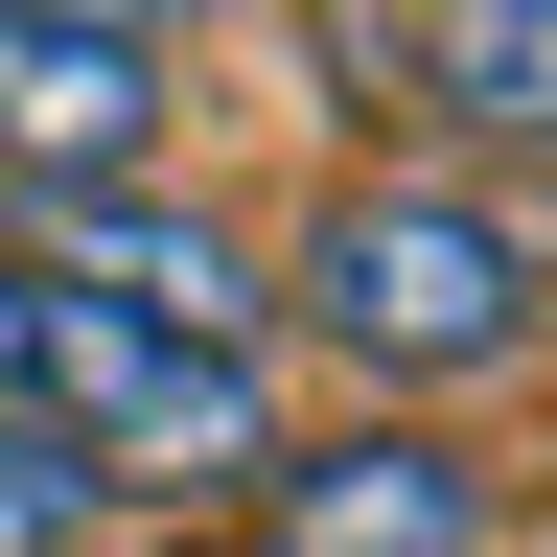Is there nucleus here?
Masks as SVG:
<instances>
[{
	"instance_id": "obj_6",
	"label": "nucleus",
	"mask_w": 557,
	"mask_h": 557,
	"mask_svg": "<svg viewBox=\"0 0 557 557\" xmlns=\"http://www.w3.org/2000/svg\"><path fill=\"white\" fill-rule=\"evenodd\" d=\"M395 70H418L465 139L557 163V0H418V24H395Z\"/></svg>"
},
{
	"instance_id": "obj_8",
	"label": "nucleus",
	"mask_w": 557,
	"mask_h": 557,
	"mask_svg": "<svg viewBox=\"0 0 557 557\" xmlns=\"http://www.w3.org/2000/svg\"><path fill=\"white\" fill-rule=\"evenodd\" d=\"M24 348H47V256L0 233V418H24Z\"/></svg>"
},
{
	"instance_id": "obj_4",
	"label": "nucleus",
	"mask_w": 557,
	"mask_h": 557,
	"mask_svg": "<svg viewBox=\"0 0 557 557\" xmlns=\"http://www.w3.org/2000/svg\"><path fill=\"white\" fill-rule=\"evenodd\" d=\"M163 163V47L116 24H0V186L70 209V186H139Z\"/></svg>"
},
{
	"instance_id": "obj_7",
	"label": "nucleus",
	"mask_w": 557,
	"mask_h": 557,
	"mask_svg": "<svg viewBox=\"0 0 557 557\" xmlns=\"http://www.w3.org/2000/svg\"><path fill=\"white\" fill-rule=\"evenodd\" d=\"M94 511H116V487L70 465L47 418H0V557H94Z\"/></svg>"
},
{
	"instance_id": "obj_2",
	"label": "nucleus",
	"mask_w": 557,
	"mask_h": 557,
	"mask_svg": "<svg viewBox=\"0 0 557 557\" xmlns=\"http://www.w3.org/2000/svg\"><path fill=\"white\" fill-rule=\"evenodd\" d=\"M24 418L94 487H256L278 465V395H256V348H209V325H139V302H70L47 278V348H24Z\"/></svg>"
},
{
	"instance_id": "obj_3",
	"label": "nucleus",
	"mask_w": 557,
	"mask_h": 557,
	"mask_svg": "<svg viewBox=\"0 0 557 557\" xmlns=\"http://www.w3.org/2000/svg\"><path fill=\"white\" fill-rule=\"evenodd\" d=\"M256 557H487V465L418 418H325L256 465Z\"/></svg>"
},
{
	"instance_id": "obj_5",
	"label": "nucleus",
	"mask_w": 557,
	"mask_h": 557,
	"mask_svg": "<svg viewBox=\"0 0 557 557\" xmlns=\"http://www.w3.org/2000/svg\"><path fill=\"white\" fill-rule=\"evenodd\" d=\"M24 256L70 278V302H139V325L256 348V256L209 233V209H163V163H139V186H70V209H24Z\"/></svg>"
},
{
	"instance_id": "obj_10",
	"label": "nucleus",
	"mask_w": 557,
	"mask_h": 557,
	"mask_svg": "<svg viewBox=\"0 0 557 557\" xmlns=\"http://www.w3.org/2000/svg\"><path fill=\"white\" fill-rule=\"evenodd\" d=\"M94 557H256V534H94Z\"/></svg>"
},
{
	"instance_id": "obj_9",
	"label": "nucleus",
	"mask_w": 557,
	"mask_h": 557,
	"mask_svg": "<svg viewBox=\"0 0 557 557\" xmlns=\"http://www.w3.org/2000/svg\"><path fill=\"white\" fill-rule=\"evenodd\" d=\"M0 24H116V47H163V0H0Z\"/></svg>"
},
{
	"instance_id": "obj_1",
	"label": "nucleus",
	"mask_w": 557,
	"mask_h": 557,
	"mask_svg": "<svg viewBox=\"0 0 557 557\" xmlns=\"http://www.w3.org/2000/svg\"><path fill=\"white\" fill-rule=\"evenodd\" d=\"M302 325H325L372 395L511 372V348H534V233H511L487 186H325V209H302Z\"/></svg>"
}]
</instances>
